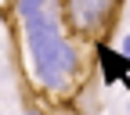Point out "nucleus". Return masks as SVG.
Returning <instances> with one entry per match:
<instances>
[{
  "mask_svg": "<svg viewBox=\"0 0 130 115\" xmlns=\"http://www.w3.org/2000/svg\"><path fill=\"white\" fill-rule=\"evenodd\" d=\"M22 51H25V68L43 94L51 97H69L76 90V79L83 72L69 29L61 25V14L43 7L40 14L22 18Z\"/></svg>",
  "mask_w": 130,
  "mask_h": 115,
  "instance_id": "nucleus-1",
  "label": "nucleus"
},
{
  "mask_svg": "<svg viewBox=\"0 0 130 115\" xmlns=\"http://www.w3.org/2000/svg\"><path fill=\"white\" fill-rule=\"evenodd\" d=\"M119 7H123V0H61L58 14H61V25L69 29L72 40L98 43L112 32Z\"/></svg>",
  "mask_w": 130,
  "mask_h": 115,
  "instance_id": "nucleus-2",
  "label": "nucleus"
},
{
  "mask_svg": "<svg viewBox=\"0 0 130 115\" xmlns=\"http://www.w3.org/2000/svg\"><path fill=\"white\" fill-rule=\"evenodd\" d=\"M94 54H98V65H101V79H105L108 86L130 79V58H126L123 51H112L105 40H98V43H94Z\"/></svg>",
  "mask_w": 130,
  "mask_h": 115,
  "instance_id": "nucleus-3",
  "label": "nucleus"
},
{
  "mask_svg": "<svg viewBox=\"0 0 130 115\" xmlns=\"http://www.w3.org/2000/svg\"><path fill=\"white\" fill-rule=\"evenodd\" d=\"M51 0H14V11H18V18H29V14H40Z\"/></svg>",
  "mask_w": 130,
  "mask_h": 115,
  "instance_id": "nucleus-4",
  "label": "nucleus"
},
{
  "mask_svg": "<svg viewBox=\"0 0 130 115\" xmlns=\"http://www.w3.org/2000/svg\"><path fill=\"white\" fill-rule=\"evenodd\" d=\"M119 51H123V54L130 58V32H126V36H123V43H119Z\"/></svg>",
  "mask_w": 130,
  "mask_h": 115,
  "instance_id": "nucleus-5",
  "label": "nucleus"
},
{
  "mask_svg": "<svg viewBox=\"0 0 130 115\" xmlns=\"http://www.w3.org/2000/svg\"><path fill=\"white\" fill-rule=\"evenodd\" d=\"M25 115H43V111H36V108H29V111H25Z\"/></svg>",
  "mask_w": 130,
  "mask_h": 115,
  "instance_id": "nucleus-6",
  "label": "nucleus"
}]
</instances>
